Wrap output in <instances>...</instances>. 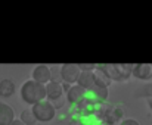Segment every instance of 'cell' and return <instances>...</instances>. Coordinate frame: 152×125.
<instances>
[{
  "mask_svg": "<svg viewBox=\"0 0 152 125\" xmlns=\"http://www.w3.org/2000/svg\"><path fill=\"white\" fill-rule=\"evenodd\" d=\"M13 119H15L13 109L6 103H0V125H10Z\"/></svg>",
  "mask_w": 152,
  "mask_h": 125,
  "instance_id": "11",
  "label": "cell"
},
{
  "mask_svg": "<svg viewBox=\"0 0 152 125\" xmlns=\"http://www.w3.org/2000/svg\"><path fill=\"white\" fill-rule=\"evenodd\" d=\"M133 65H96V69H101L103 74L112 81V79H127V77L132 74Z\"/></svg>",
  "mask_w": 152,
  "mask_h": 125,
  "instance_id": "2",
  "label": "cell"
},
{
  "mask_svg": "<svg viewBox=\"0 0 152 125\" xmlns=\"http://www.w3.org/2000/svg\"><path fill=\"white\" fill-rule=\"evenodd\" d=\"M21 122L24 125H36V118H34V115H33V112H31V109H25V111H22V113H21V119H19Z\"/></svg>",
  "mask_w": 152,
  "mask_h": 125,
  "instance_id": "14",
  "label": "cell"
},
{
  "mask_svg": "<svg viewBox=\"0 0 152 125\" xmlns=\"http://www.w3.org/2000/svg\"><path fill=\"white\" fill-rule=\"evenodd\" d=\"M21 97L27 105H36L46 99V88L43 84H39L33 79H28L21 87Z\"/></svg>",
  "mask_w": 152,
  "mask_h": 125,
  "instance_id": "1",
  "label": "cell"
},
{
  "mask_svg": "<svg viewBox=\"0 0 152 125\" xmlns=\"http://www.w3.org/2000/svg\"><path fill=\"white\" fill-rule=\"evenodd\" d=\"M78 122L80 125H102V118L96 113H90V115H84V116H78Z\"/></svg>",
  "mask_w": 152,
  "mask_h": 125,
  "instance_id": "13",
  "label": "cell"
},
{
  "mask_svg": "<svg viewBox=\"0 0 152 125\" xmlns=\"http://www.w3.org/2000/svg\"><path fill=\"white\" fill-rule=\"evenodd\" d=\"M152 96V84H149V85H146V87H143V91L140 93V96Z\"/></svg>",
  "mask_w": 152,
  "mask_h": 125,
  "instance_id": "16",
  "label": "cell"
},
{
  "mask_svg": "<svg viewBox=\"0 0 152 125\" xmlns=\"http://www.w3.org/2000/svg\"><path fill=\"white\" fill-rule=\"evenodd\" d=\"M120 125H140V124H139L136 119H132V118H129V119H124V121H123V122H121Z\"/></svg>",
  "mask_w": 152,
  "mask_h": 125,
  "instance_id": "17",
  "label": "cell"
},
{
  "mask_svg": "<svg viewBox=\"0 0 152 125\" xmlns=\"http://www.w3.org/2000/svg\"><path fill=\"white\" fill-rule=\"evenodd\" d=\"M106 99H108V88L96 85V84L92 88L86 90V94H84V100L89 102L90 105H96V106H101L102 103H105Z\"/></svg>",
  "mask_w": 152,
  "mask_h": 125,
  "instance_id": "4",
  "label": "cell"
},
{
  "mask_svg": "<svg viewBox=\"0 0 152 125\" xmlns=\"http://www.w3.org/2000/svg\"><path fill=\"white\" fill-rule=\"evenodd\" d=\"M52 79V71L48 65H37L33 71V81L46 85Z\"/></svg>",
  "mask_w": 152,
  "mask_h": 125,
  "instance_id": "6",
  "label": "cell"
},
{
  "mask_svg": "<svg viewBox=\"0 0 152 125\" xmlns=\"http://www.w3.org/2000/svg\"><path fill=\"white\" fill-rule=\"evenodd\" d=\"M149 108H151V111H152V99H149Z\"/></svg>",
  "mask_w": 152,
  "mask_h": 125,
  "instance_id": "19",
  "label": "cell"
},
{
  "mask_svg": "<svg viewBox=\"0 0 152 125\" xmlns=\"http://www.w3.org/2000/svg\"><path fill=\"white\" fill-rule=\"evenodd\" d=\"M102 125H105V124H102Z\"/></svg>",
  "mask_w": 152,
  "mask_h": 125,
  "instance_id": "20",
  "label": "cell"
},
{
  "mask_svg": "<svg viewBox=\"0 0 152 125\" xmlns=\"http://www.w3.org/2000/svg\"><path fill=\"white\" fill-rule=\"evenodd\" d=\"M96 84V77L95 72H80L78 78H77V85H80L84 90L92 88Z\"/></svg>",
  "mask_w": 152,
  "mask_h": 125,
  "instance_id": "10",
  "label": "cell"
},
{
  "mask_svg": "<svg viewBox=\"0 0 152 125\" xmlns=\"http://www.w3.org/2000/svg\"><path fill=\"white\" fill-rule=\"evenodd\" d=\"M80 72H95L96 71V65L95 63H78L77 65Z\"/></svg>",
  "mask_w": 152,
  "mask_h": 125,
  "instance_id": "15",
  "label": "cell"
},
{
  "mask_svg": "<svg viewBox=\"0 0 152 125\" xmlns=\"http://www.w3.org/2000/svg\"><path fill=\"white\" fill-rule=\"evenodd\" d=\"M84 94H86V90L75 84L69 87V90L66 91V100L71 106H78L81 102H84Z\"/></svg>",
  "mask_w": 152,
  "mask_h": 125,
  "instance_id": "7",
  "label": "cell"
},
{
  "mask_svg": "<svg viewBox=\"0 0 152 125\" xmlns=\"http://www.w3.org/2000/svg\"><path fill=\"white\" fill-rule=\"evenodd\" d=\"M31 112H33L36 121H40V122H49L56 115L55 106L52 105L50 102H48V100H42V102L33 105Z\"/></svg>",
  "mask_w": 152,
  "mask_h": 125,
  "instance_id": "3",
  "label": "cell"
},
{
  "mask_svg": "<svg viewBox=\"0 0 152 125\" xmlns=\"http://www.w3.org/2000/svg\"><path fill=\"white\" fill-rule=\"evenodd\" d=\"M45 88H46V97L50 100V103L61 100V97L64 94V90H62V85H61L59 81H49L45 85Z\"/></svg>",
  "mask_w": 152,
  "mask_h": 125,
  "instance_id": "8",
  "label": "cell"
},
{
  "mask_svg": "<svg viewBox=\"0 0 152 125\" xmlns=\"http://www.w3.org/2000/svg\"><path fill=\"white\" fill-rule=\"evenodd\" d=\"M80 75V69L75 63H65L61 66V78L66 84H74L77 82V78Z\"/></svg>",
  "mask_w": 152,
  "mask_h": 125,
  "instance_id": "5",
  "label": "cell"
},
{
  "mask_svg": "<svg viewBox=\"0 0 152 125\" xmlns=\"http://www.w3.org/2000/svg\"><path fill=\"white\" fill-rule=\"evenodd\" d=\"M10 125H24V124H22V122H21L19 119H13V122H12Z\"/></svg>",
  "mask_w": 152,
  "mask_h": 125,
  "instance_id": "18",
  "label": "cell"
},
{
  "mask_svg": "<svg viewBox=\"0 0 152 125\" xmlns=\"http://www.w3.org/2000/svg\"><path fill=\"white\" fill-rule=\"evenodd\" d=\"M132 74L139 79H149L152 78V65L151 63H137L133 65Z\"/></svg>",
  "mask_w": 152,
  "mask_h": 125,
  "instance_id": "9",
  "label": "cell"
},
{
  "mask_svg": "<svg viewBox=\"0 0 152 125\" xmlns=\"http://www.w3.org/2000/svg\"><path fill=\"white\" fill-rule=\"evenodd\" d=\"M15 93V82L9 78H4L0 81V96L1 97H10Z\"/></svg>",
  "mask_w": 152,
  "mask_h": 125,
  "instance_id": "12",
  "label": "cell"
}]
</instances>
